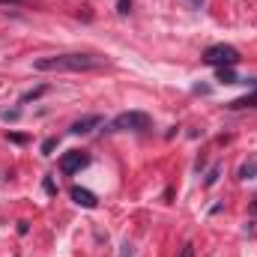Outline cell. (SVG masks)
I'll return each instance as SVG.
<instances>
[{
    "mask_svg": "<svg viewBox=\"0 0 257 257\" xmlns=\"http://www.w3.org/2000/svg\"><path fill=\"white\" fill-rule=\"evenodd\" d=\"M105 66V57L96 54H54V57H39L33 69L36 72H90Z\"/></svg>",
    "mask_w": 257,
    "mask_h": 257,
    "instance_id": "obj_1",
    "label": "cell"
},
{
    "mask_svg": "<svg viewBox=\"0 0 257 257\" xmlns=\"http://www.w3.org/2000/svg\"><path fill=\"white\" fill-rule=\"evenodd\" d=\"M239 60H242V54H239L233 45H224V42L209 45V48L203 51V63L215 66V69H221V66H236Z\"/></svg>",
    "mask_w": 257,
    "mask_h": 257,
    "instance_id": "obj_2",
    "label": "cell"
},
{
    "mask_svg": "<svg viewBox=\"0 0 257 257\" xmlns=\"http://www.w3.org/2000/svg\"><path fill=\"white\" fill-rule=\"evenodd\" d=\"M150 114L144 111H123L111 120V132H147L150 128Z\"/></svg>",
    "mask_w": 257,
    "mask_h": 257,
    "instance_id": "obj_3",
    "label": "cell"
},
{
    "mask_svg": "<svg viewBox=\"0 0 257 257\" xmlns=\"http://www.w3.org/2000/svg\"><path fill=\"white\" fill-rule=\"evenodd\" d=\"M87 165H90V156L81 153V150H69V153H63V159H60V171L63 174H78Z\"/></svg>",
    "mask_w": 257,
    "mask_h": 257,
    "instance_id": "obj_4",
    "label": "cell"
},
{
    "mask_svg": "<svg viewBox=\"0 0 257 257\" xmlns=\"http://www.w3.org/2000/svg\"><path fill=\"white\" fill-rule=\"evenodd\" d=\"M99 126H102V117H99V114H90V117L75 120V123L69 126V132H72V135H90L93 128H99Z\"/></svg>",
    "mask_w": 257,
    "mask_h": 257,
    "instance_id": "obj_5",
    "label": "cell"
},
{
    "mask_svg": "<svg viewBox=\"0 0 257 257\" xmlns=\"http://www.w3.org/2000/svg\"><path fill=\"white\" fill-rule=\"evenodd\" d=\"M72 200L78 203V206H84V209H96L99 206V197L93 192H87V189H81V186H72Z\"/></svg>",
    "mask_w": 257,
    "mask_h": 257,
    "instance_id": "obj_6",
    "label": "cell"
},
{
    "mask_svg": "<svg viewBox=\"0 0 257 257\" xmlns=\"http://www.w3.org/2000/svg\"><path fill=\"white\" fill-rule=\"evenodd\" d=\"M230 108H233V111H239V108H257V87L251 90V93H245V96L233 99V102H230Z\"/></svg>",
    "mask_w": 257,
    "mask_h": 257,
    "instance_id": "obj_7",
    "label": "cell"
},
{
    "mask_svg": "<svg viewBox=\"0 0 257 257\" xmlns=\"http://www.w3.org/2000/svg\"><path fill=\"white\" fill-rule=\"evenodd\" d=\"M254 177H257V159H248L239 168V180H254Z\"/></svg>",
    "mask_w": 257,
    "mask_h": 257,
    "instance_id": "obj_8",
    "label": "cell"
},
{
    "mask_svg": "<svg viewBox=\"0 0 257 257\" xmlns=\"http://www.w3.org/2000/svg\"><path fill=\"white\" fill-rule=\"evenodd\" d=\"M215 78H218L221 84H236V75H233V69H230V66H221Z\"/></svg>",
    "mask_w": 257,
    "mask_h": 257,
    "instance_id": "obj_9",
    "label": "cell"
},
{
    "mask_svg": "<svg viewBox=\"0 0 257 257\" xmlns=\"http://www.w3.org/2000/svg\"><path fill=\"white\" fill-rule=\"evenodd\" d=\"M45 90H48V87H36V90H27V93L21 96V105H27V102H33V99H39Z\"/></svg>",
    "mask_w": 257,
    "mask_h": 257,
    "instance_id": "obj_10",
    "label": "cell"
},
{
    "mask_svg": "<svg viewBox=\"0 0 257 257\" xmlns=\"http://www.w3.org/2000/svg\"><path fill=\"white\" fill-rule=\"evenodd\" d=\"M57 147V138H48L45 144H42V156H51V150Z\"/></svg>",
    "mask_w": 257,
    "mask_h": 257,
    "instance_id": "obj_11",
    "label": "cell"
},
{
    "mask_svg": "<svg viewBox=\"0 0 257 257\" xmlns=\"http://www.w3.org/2000/svg\"><path fill=\"white\" fill-rule=\"evenodd\" d=\"M117 257H135V248H132V242H123L120 245V254Z\"/></svg>",
    "mask_w": 257,
    "mask_h": 257,
    "instance_id": "obj_12",
    "label": "cell"
},
{
    "mask_svg": "<svg viewBox=\"0 0 257 257\" xmlns=\"http://www.w3.org/2000/svg\"><path fill=\"white\" fill-rule=\"evenodd\" d=\"M180 257H194V242H186L183 251H180Z\"/></svg>",
    "mask_w": 257,
    "mask_h": 257,
    "instance_id": "obj_13",
    "label": "cell"
},
{
    "mask_svg": "<svg viewBox=\"0 0 257 257\" xmlns=\"http://www.w3.org/2000/svg\"><path fill=\"white\" fill-rule=\"evenodd\" d=\"M218 174H221V171H218V168H212V171H209V177H206V186H215V180H218Z\"/></svg>",
    "mask_w": 257,
    "mask_h": 257,
    "instance_id": "obj_14",
    "label": "cell"
},
{
    "mask_svg": "<svg viewBox=\"0 0 257 257\" xmlns=\"http://www.w3.org/2000/svg\"><path fill=\"white\" fill-rule=\"evenodd\" d=\"M128 6H132V0H120V3H117V12H120V15H126Z\"/></svg>",
    "mask_w": 257,
    "mask_h": 257,
    "instance_id": "obj_15",
    "label": "cell"
},
{
    "mask_svg": "<svg viewBox=\"0 0 257 257\" xmlns=\"http://www.w3.org/2000/svg\"><path fill=\"white\" fill-rule=\"evenodd\" d=\"M21 117V111L15 108V111H3V120H18Z\"/></svg>",
    "mask_w": 257,
    "mask_h": 257,
    "instance_id": "obj_16",
    "label": "cell"
},
{
    "mask_svg": "<svg viewBox=\"0 0 257 257\" xmlns=\"http://www.w3.org/2000/svg\"><path fill=\"white\" fill-rule=\"evenodd\" d=\"M0 6H27V0H0Z\"/></svg>",
    "mask_w": 257,
    "mask_h": 257,
    "instance_id": "obj_17",
    "label": "cell"
},
{
    "mask_svg": "<svg viewBox=\"0 0 257 257\" xmlns=\"http://www.w3.org/2000/svg\"><path fill=\"white\" fill-rule=\"evenodd\" d=\"M45 192H48V194H54V192H57V186H54V180H51V177L45 180Z\"/></svg>",
    "mask_w": 257,
    "mask_h": 257,
    "instance_id": "obj_18",
    "label": "cell"
},
{
    "mask_svg": "<svg viewBox=\"0 0 257 257\" xmlns=\"http://www.w3.org/2000/svg\"><path fill=\"white\" fill-rule=\"evenodd\" d=\"M27 230H30V224H27V221H18V233H21V236H24V233H27Z\"/></svg>",
    "mask_w": 257,
    "mask_h": 257,
    "instance_id": "obj_19",
    "label": "cell"
},
{
    "mask_svg": "<svg viewBox=\"0 0 257 257\" xmlns=\"http://www.w3.org/2000/svg\"><path fill=\"white\" fill-rule=\"evenodd\" d=\"M189 3H192L194 9H200V6H203V3H206V0H189Z\"/></svg>",
    "mask_w": 257,
    "mask_h": 257,
    "instance_id": "obj_20",
    "label": "cell"
}]
</instances>
